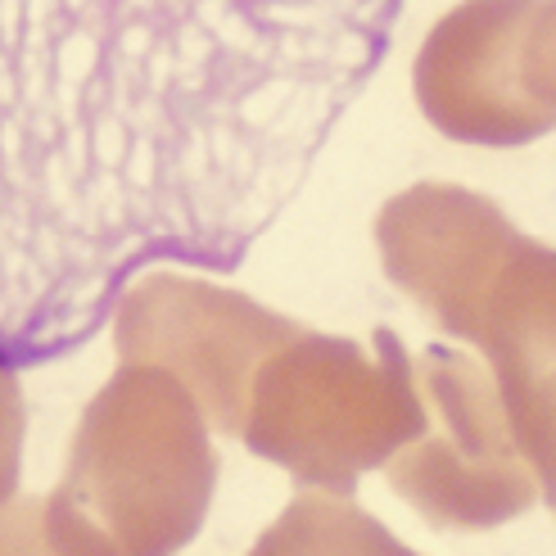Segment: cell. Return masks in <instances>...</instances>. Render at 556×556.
Masks as SVG:
<instances>
[{
  "label": "cell",
  "mask_w": 556,
  "mask_h": 556,
  "mask_svg": "<svg viewBox=\"0 0 556 556\" xmlns=\"http://www.w3.org/2000/svg\"><path fill=\"white\" fill-rule=\"evenodd\" d=\"M403 0H0V371L141 271L244 267L394 50Z\"/></svg>",
  "instance_id": "6da1fadb"
}]
</instances>
